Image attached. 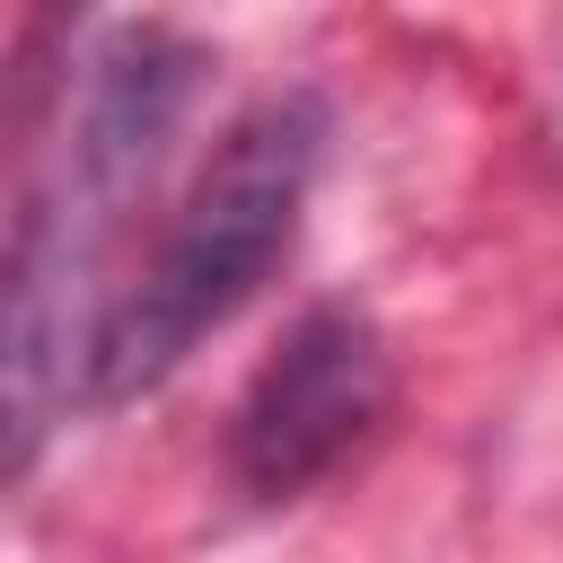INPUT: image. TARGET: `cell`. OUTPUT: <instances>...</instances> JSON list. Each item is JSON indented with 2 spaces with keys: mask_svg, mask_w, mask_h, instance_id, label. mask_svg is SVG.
Masks as SVG:
<instances>
[{
  "mask_svg": "<svg viewBox=\"0 0 563 563\" xmlns=\"http://www.w3.org/2000/svg\"><path fill=\"white\" fill-rule=\"evenodd\" d=\"M387 413V334L352 299H317L273 361L246 378L229 422V466L255 501H290L334 475Z\"/></svg>",
  "mask_w": 563,
  "mask_h": 563,
  "instance_id": "3",
  "label": "cell"
},
{
  "mask_svg": "<svg viewBox=\"0 0 563 563\" xmlns=\"http://www.w3.org/2000/svg\"><path fill=\"white\" fill-rule=\"evenodd\" d=\"M194 70L202 53L176 26H114L88 70L79 97L62 106V132L44 141L26 194H18V229H9V475L35 466V440L53 431V405H79L106 299H97V264L114 255L132 202L150 194L185 106H194Z\"/></svg>",
  "mask_w": 563,
  "mask_h": 563,
  "instance_id": "1",
  "label": "cell"
},
{
  "mask_svg": "<svg viewBox=\"0 0 563 563\" xmlns=\"http://www.w3.org/2000/svg\"><path fill=\"white\" fill-rule=\"evenodd\" d=\"M317 158H325V97H308V88L246 106L211 141V158L185 185L158 255L141 264L132 290H114L97 352H88V378H79V405L114 413V405L150 396L202 334H220L273 282V264L299 238Z\"/></svg>",
  "mask_w": 563,
  "mask_h": 563,
  "instance_id": "2",
  "label": "cell"
}]
</instances>
